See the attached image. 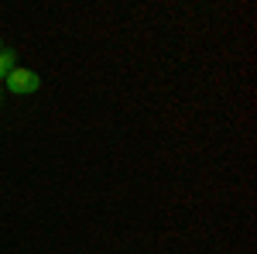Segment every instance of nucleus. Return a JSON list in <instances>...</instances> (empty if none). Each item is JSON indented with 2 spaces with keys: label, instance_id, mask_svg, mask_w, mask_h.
<instances>
[{
  "label": "nucleus",
  "instance_id": "nucleus-4",
  "mask_svg": "<svg viewBox=\"0 0 257 254\" xmlns=\"http://www.w3.org/2000/svg\"><path fill=\"white\" fill-rule=\"evenodd\" d=\"M0 97H4V93H0Z\"/></svg>",
  "mask_w": 257,
  "mask_h": 254
},
{
  "label": "nucleus",
  "instance_id": "nucleus-2",
  "mask_svg": "<svg viewBox=\"0 0 257 254\" xmlns=\"http://www.w3.org/2000/svg\"><path fill=\"white\" fill-rule=\"evenodd\" d=\"M14 69H18V55L14 52H0V79H7Z\"/></svg>",
  "mask_w": 257,
  "mask_h": 254
},
{
  "label": "nucleus",
  "instance_id": "nucleus-1",
  "mask_svg": "<svg viewBox=\"0 0 257 254\" xmlns=\"http://www.w3.org/2000/svg\"><path fill=\"white\" fill-rule=\"evenodd\" d=\"M4 82H7V90H11L14 97H28V93H38L41 76H38V72H31V69H21V65H18Z\"/></svg>",
  "mask_w": 257,
  "mask_h": 254
},
{
  "label": "nucleus",
  "instance_id": "nucleus-3",
  "mask_svg": "<svg viewBox=\"0 0 257 254\" xmlns=\"http://www.w3.org/2000/svg\"><path fill=\"white\" fill-rule=\"evenodd\" d=\"M0 52H4V45H0Z\"/></svg>",
  "mask_w": 257,
  "mask_h": 254
}]
</instances>
